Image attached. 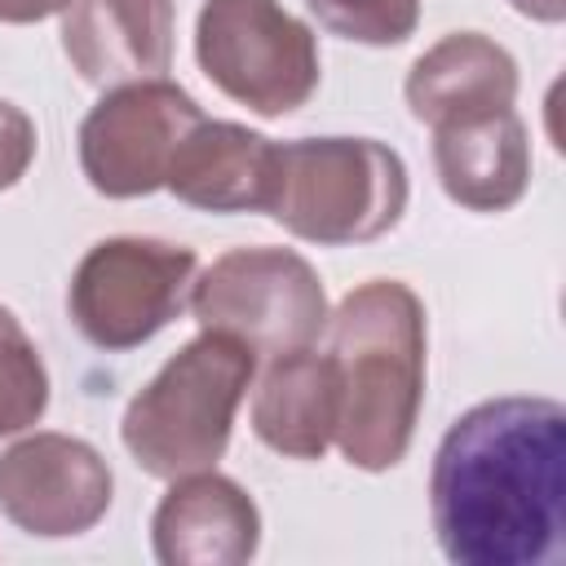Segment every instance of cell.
Listing matches in <instances>:
<instances>
[{"mask_svg":"<svg viewBox=\"0 0 566 566\" xmlns=\"http://www.w3.org/2000/svg\"><path fill=\"white\" fill-rule=\"evenodd\" d=\"M115 495L111 464L71 433H27L0 451V513L35 539L93 531Z\"/></svg>","mask_w":566,"mask_h":566,"instance_id":"cell-9","label":"cell"},{"mask_svg":"<svg viewBox=\"0 0 566 566\" xmlns=\"http://www.w3.org/2000/svg\"><path fill=\"white\" fill-rule=\"evenodd\" d=\"M190 314L203 332L243 340L252 354L305 349L327 332L318 270L292 248H234L190 283Z\"/></svg>","mask_w":566,"mask_h":566,"instance_id":"cell-6","label":"cell"},{"mask_svg":"<svg viewBox=\"0 0 566 566\" xmlns=\"http://www.w3.org/2000/svg\"><path fill=\"white\" fill-rule=\"evenodd\" d=\"M256 500L217 469L172 478L150 517V548L164 566H243L256 557Z\"/></svg>","mask_w":566,"mask_h":566,"instance_id":"cell-10","label":"cell"},{"mask_svg":"<svg viewBox=\"0 0 566 566\" xmlns=\"http://www.w3.org/2000/svg\"><path fill=\"white\" fill-rule=\"evenodd\" d=\"M509 4L531 22H562L566 18V0H509Z\"/></svg>","mask_w":566,"mask_h":566,"instance_id":"cell-20","label":"cell"},{"mask_svg":"<svg viewBox=\"0 0 566 566\" xmlns=\"http://www.w3.org/2000/svg\"><path fill=\"white\" fill-rule=\"evenodd\" d=\"M252 371L256 354L243 340L199 332L124 407V451L142 473L168 482L212 469L230 447L234 411L252 385Z\"/></svg>","mask_w":566,"mask_h":566,"instance_id":"cell-3","label":"cell"},{"mask_svg":"<svg viewBox=\"0 0 566 566\" xmlns=\"http://www.w3.org/2000/svg\"><path fill=\"white\" fill-rule=\"evenodd\" d=\"M407 164L376 137H301L274 146L265 212L296 239L349 248L389 234L407 212Z\"/></svg>","mask_w":566,"mask_h":566,"instance_id":"cell-4","label":"cell"},{"mask_svg":"<svg viewBox=\"0 0 566 566\" xmlns=\"http://www.w3.org/2000/svg\"><path fill=\"white\" fill-rule=\"evenodd\" d=\"M433 168L451 203L469 212H509L531 186V142L517 111L433 128Z\"/></svg>","mask_w":566,"mask_h":566,"instance_id":"cell-15","label":"cell"},{"mask_svg":"<svg viewBox=\"0 0 566 566\" xmlns=\"http://www.w3.org/2000/svg\"><path fill=\"white\" fill-rule=\"evenodd\" d=\"M71 0H0V22L27 27V22H44L53 13H62Z\"/></svg>","mask_w":566,"mask_h":566,"instance_id":"cell-19","label":"cell"},{"mask_svg":"<svg viewBox=\"0 0 566 566\" xmlns=\"http://www.w3.org/2000/svg\"><path fill=\"white\" fill-rule=\"evenodd\" d=\"M35 159V124L22 106L0 97V190H13Z\"/></svg>","mask_w":566,"mask_h":566,"instance_id":"cell-18","label":"cell"},{"mask_svg":"<svg viewBox=\"0 0 566 566\" xmlns=\"http://www.w3.org/2000/svg\"><path fill=\"white\" fill-rule=\"evenodd\" d=\"M172 0H71L62 9V53L80 80L115 88L159 80L172 66Z\"/></svg>","mask_w":566,"mask_h":566,"instance_id":"cell-11","label":"cell"},{"mask_svg":"<svg viewBox=\"0 0 566 566\" xmlns=\"http://www.w3.org/2000/svg\"><path fill=\"white\" fill-rule=\"evenodd\" d=\"M199 71L239 106L279 119L318 88V40L279 0H203L195 18Z\"/></svg>","mask_w":566,"mask_h":566,"instance_id":"cell-5","label":"cell"},{"mask_svg":"<svg viewBox=\"0 0 566 566\" xmlns=\"http://www.w3.org/2000/svg\"><path fill=\"white\" fill-rule=\"evenodd\" d=\"M340 376L336 447L363 473L394 469L424 402V305L398 279H367L327 318Z\"/></svg>","mask_w":566,"mask_h":566,"instance_id":"cell-2","label":"cell"},{"mask_svg":"<svg viewBox=\"0 0 566 566\" xmlns=\"http://www.w3.org/2000/svg\"><path fill=\"white\" fill-rule=\"evenodd\" d=\"M305 4L323 31L371 49L402 44L420 27V0H305Z\"/></svg>","mask_w":566,"mask_h":566,"instance_id":"cell-17","label":"cell"},{"mask_svg":"<svg viewBox=\"0 0 566 566\" xmlns=\"http://www.w3.org/2000/svg\"><path fill=\"white\" fill-rule=\"evenodd\" d=\"M274 146L265 133L234 119H199L168 172L164 190L199 212H265L274 181Z\"/></svg>","mask_w":566,"mask_h":566,"instance_id":"cell-13","label":"cell"},{"mask_svg":"<svg viewBox=\"0 0 566 566\" xmlns=\"http://www.w3.org/2000/svg\"><path fill=\"white\" fill-rule=\"evenodd\" d=\"M195 252L168 239L119 234L93 243L66 287V310L80 336L106 354L137 349L159 336L181 305L190 301L195 283Z\"/></svg>","mask_w":566,"mask_h":566,"instance_id":"cell-7","label":"cell"},{"mask_svg":"<svg viewBox=\"0 0 566 566\" xmlns=\"http://www.w3.org/2000/svg\"><path fill=\"white\" fill-rule=\"evenodd\" d=\"M336 424L340 376L332 354H314V345L274 354L252 398V433L287 460H323Z\"/></svg>","mask_w":566,"mask_h":566,"instance_id":"cell-14","label":"cell"},{"mask_svg":"<svg viewBox=\"0 0 566 566\" xmlns=\"http://www.w3.org/2000/svg\"><path fill=\"white\" fill-rule=\"evenodd\" d=\"M429 517L455 566H544L566 531V407L486 398L438 442Z\"/></svg>","mask_w":566,"mask_h":566,"instance_id":"cell-1","label":"cell"},{"mask_svg":"<svg viewBox=\"0 0 566 566\" xmlns=\"http://www.w3.org/2000/svg\"><path fill=\"white\" fill-rule=\"evenodd\" d=\"M517 84V62L504 44L482 31H451L411 62L402 97L420 124L451 128L495 111H513Z\"/></svg>","mask_w":566,"mask_h":566,"instance_id":"cell-12","label":"cell"},{"mask_svg":"<svg viewBox=\"0 0 566 566\" xmlns=\"http://www.w3.org/2000/svg\"><path fill=\"white\" fill-rule=\"evenodd\" d=\"M199 119V102L164 75L115 84L80 124V168L106 199L155 195L181 137Z\"/></svg>","mask_w":566,"mask_h":566,"instance_id":"cell-8","label":"cell"},{"mask_svg":"<svg viewBox=\"0 0 566 566\" xmlns=\"http://www.w3.org/2000/svg\"><path fill=\"white\" fill-rule=\"evenodd\" d=\"M49 407V371L9 305H0V438L27 433Z\"/></svg>","mask_w":566,"mask_h":566,"instance_id":"cell-16","label":"cell"}]
</instances>
